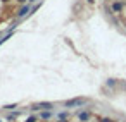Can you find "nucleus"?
Returning <instances> with one entry per match:
<instances>
[{
	"label": "nucleus",
	"instance_id": "20e7f679",
	"mask_svg": "<svg viewBox=\"0 0 126 122\" xmlns=\"http://www.w3.org/2000/svg\"><path fill=\"white\" fill-rule=\"evenodd\" d=\"M88 117H90V115H88L86 112H83V113L79 112V119H81V120H88Z\"/></svg>",
	"mask_w": 126,
	"mask_h": 122
},
{
	"label": "nucleus",
	"instance_id": "7ed1b4c3",
	"mask_svg": "<svg viewBox=\"0 0 126 122\" xmlns=\"http://www.w3.org/2000/svg\"><path fill=\"white\" fill-rule=\"evenodd\" d=\"M28 12H30V7L26 5V7H23V9L19 11V16H24V14H28Z\"/></svg>",
	"mask_w": 126,
	"mask_h": 122
},
{
	"label": "nucleus",
	"instance_id": "0eeeda50",
	"mask_svg": "<svg viewBox=\"0 0 126 122\" xmlns=\"http://www.w3.org/2000/svg\"><path fill=\"white\" fill-rule=\"evenodd\" d=\"M30 2H35V0H30Z\"/></svg>",
	"mask_w": 126,
	"mask_h": 122
},
{
	"label": "nucleus",
	"instance_id": "39448f33",
	"mask_svg": "<svg viewBox=\"0 0 126 122\" xmlns=\"http://www.w3.org/2000/svg\"><path fill=\"white\" fill-rule=\"evenodd\" d=\"M11 108H16V105H7V107H4V110H11Z\"/></svg>",
	"mask_w": 126,
	"mask_h": 122
},
{
	"label": "nucleus",
	"instance_id": "f257e3e1",
	"mask_svg": "<svg viewBox=\"0 0 126 122\" xmlns=\"http://www.w3.org/2000/svg\"><path fill=\"white\" fill-rule=\"evenodd\" d=\"M86 103V98H74V100H67L64 105L66 107H76V105H83Z\"/></svg>",
	"mask_w": 126,
	"mask_h": 122
},
{
	"label": "nucleus",
	"instance_id": "f03ea898",
	"mask_svg": "<svg viewBox=\"0 0 126 122\" xmlns=\"http://www.w3.org/2000/svg\"><path fill=\"white\" fill-rule=\"evenodd\" d=\"M52 107H54L52 103H35L31 108H33V110H48V108H52Z\"/></svg>",
	"mask_w": 126,
	"mask_h": 122
},
{
	"label": "nucleus",
	"instance_id": "423d86ee",
	"mask_svg": "<svg viewBox=\"0 0 126 122\" xmlns=\"http://www.w3.org/2000/svg\"><path fill=\"white\" fill-rule=\"evenodd\" d=\"M102 122H112L110 119H102Z\"/></svg>",
	"mask_w": 126,
	"mask_h": 122
}]
</instances>
